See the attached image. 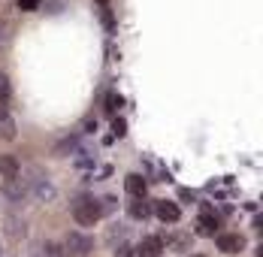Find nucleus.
<instances>
[{
  "instance_id": "obj_7",
  "label": "nucleus",
  "mask_w": 263,
  "mask_h": 257,
  "mask_svg": "<svg viewBox=\"0 0 263 257\" xmlns=\"http://www.w3.org/2000/svg\"><path fill=\"white\" fill-rule=\"evenodd\" d=\"M3 233H6L9 239H15V242H18V239H25V236H27L25 218H22V215H6V218H3Z\"/></svg>"
},
{
  "instance_id": "obj_17",
  "label": "nucleus",
  "mask_w": 263,
  "mask_h": 257,
  "mask_svg": "<svg viewBox=\"0 0 263 257\" xmlns=\"http://www.w3.org/2000/svg\"><path fill=\"white\" fill-rule=\"evenodd\" d=\"M18 9H25V12H33V9H40V0H18Z\"/></svg>"
},
{
  "instance_id": "obj_18",
  "label": "nucleus",
  "mask_w": 263,
  "mask_h": 257,
  "mask_svg": "<svg viewBox=\"0 0 263 257\" xmlns=\"http://www.w3.org/2000/svg\"><path fill=\"white\" fill-rule=\"evenodd\" d=\"M124 130H127V124H124L121 118H115V121H112V133H115V136H124Z\"/></svg>"
},
{
  "instance_id": "obj_11",
  "label": "nucleus",
  "mask_w": 263,
  "mask_h": 257,
  "mask_svg": "<svg viewBox=\"0 0 263 257\" xmlns=\"http://www.w3.org/2000/svg\"><path fill=\"white\" fill-rule=\"evenodd\" d=\"M127 215L136 218V221H145V218L152 215V203H148L145 197H133V203L127 206Z\"/></svg>"
},
{
  "instance_id": "obj_10",
  "label": "nucleus",
  "mask_w": 263,
  "mask_h": 257,
  "mask_svg": "<svg viewBox=\"0 0 263 257\" xmlns=\"http://www.w3.org/2000/svg\"><path fill=\"white\" fill-rule=\"evenodd\" d=\"M22 176V167H18V160L12 157V154H0V179L3 181H12Z\"/></svg>"
},
{
  "instance_id": "obj_8",
  "label": "nucleus",
  "mask_w": 263,
  "mask_h": 257,
  "mask_svg": "<svg viewBox=\"0 0 263 257\" xmlns=\"http://www.w3.org/2000/svg\"><path fill=\"white\" fill-rule=\"evenodd\" d=\"M3 197H6L12 206L25 203V200H27V185H25V181H18V179L3 181Z\"/></svg>"
},
{
  "instance_id": "obj_1",
  "label": "nucleus",
  "mask_w": 263,
  "mask_h": 257,
  "mask_svg": "<svg viewBox=\"0 0 263 257\" xmlns=\"http://www.w3.org/2000/svg\"><path fill=\"white\" fill-rule=\"evenodd\" d=\"M73 218L79 221L82 227H94V224L103 218L100 200H94V197H79V200H76V206H73Z\"/></svg>"
},
{
  "instance_id": "obj_20",
  "label": "nucleus",
  "mask_w": 263,
  "mask_h": 257,
  "mask_svg": "<svg viewBox=\"0 0 263 257\" xmlns=\"http://www.w3.org/2000/svg\"><path fill=\"white\" fill-rule=\"evenodd\" d=\"M191 257H206V254H191Z\"/></svg>"
},
{
  "instance_id": "obj_9",
  "label": "nucleus",
  "mask_w": 263,
  "mask_h": 257,
  "mask_svg": "<svg viewBox=\"0 0 263 257\" xmlns=\"http://www.w3.org/2000/svg\"><path fill=\"white\" fill-rule=\"evenodd\" d=\"M218 230H221V218L215 212H203L197 221V236H215Z\"/></svg>"
},
{
  "instance_id": "obj_15",
  "label": "nucleus",
  "mask_w": 263,
  "mask_h": 257,
  "mask_svg": "<svg viewBox=\"0 0 263 257\" xmlns=\"http://www.w3.org/2000/svg\"><path fill=\"white\" fill-rule=\"evenodd\" d=\"M36 254H40V257H64V251H61L54 242H43V245L36 248Z\"/></svg>"
},
{
  "instance_id": "obj_13",
  "label": "nucleus",
  "mask_w": 263,
  "mask_h": 257,
  "mask_svg": "<svg viewBox=\"0 0 263 257\" xmlns=\"http://www.w3.org/2000/svg\"><path fill=\"white\" fill-rule=\"evenodd\" d=\"M0 139H6V142H12L15 139V121L0 109Z\"/></svg>"
},
{
  "instance_id": "obj_5",
  "label": "nucleus",
  "mask_w": 263,
  "mask_h": 257,
  "mask_svg": "<svg viewBox=\"0 0 263 257\" xmlns=\"http://www.w3.org/2000/svg\"><path fill=\"white\" fill-rule=\"evenodd\" d=\"M218 248L224 251V254H239L242 248H245V236L242 233H218Z\"/></svg>"
},
{
  "instance_id": "obj_19",
  "label": "nucleus",
  "mask_w": 263,
  "mask_h": 257,
  "mask_svg": "<svg viewBox=\"0 0 263 257\" xmlns=\"http://www.w3.org/2000/svg\"><path fill=\"white\" fill-rule=\"evenodd\" d=\"M115 257H136V254H133L130 245H121V248H115Z\"/></svg>"
},
{
  "instance_id": "obj_12",
  "label": "nucleus",
  "mask_w": 263,
  "mask_h": 257,
  "mask_svg": "<svg viewBox=\"0 0 263 257\" xmlns=\"http://www.w3.org/2000/svg\"><path fill=\"white\" fill-rule=\"evenodd\" d=\"M124 188H127V194H130V197H145V191H148V181L142 179L139 173H130V176L124 179Z\"/></svg>"
},
{
  "instance_id": "obj_4",
  "label": "nucleus",
  "mask_w": 263,
  "mask_h": 257,
  "mask_svg": "<svg viewBox=\"0 0 263 257\" xmlns=\"http://www.w3.org/2000/svg\"><path fill=\"white\" fill-rule=\"evenodd\" d=\"M152 212L158 215L163 224H176V221L182 218V209H179V203H173V200H158V203H152Z\"/></svg>"
},
{
  "instance_id": "obj_14",
  "label": "nucleus",
  "mask_w": 263,
  "mask_h": 257,
  "mask_svg": "<svg viewBox=\"0 0 263 257\" xmlns=\"http://www.w3.org/2000/svg\"><path fill=\"white\" fill-rule=\"evenodd\" d=\"M76 149H79V139H76V136H67V139H61V142L54 145V154H58V157H61V154H73Z\"/></svg>"
},
{
  "instance_id": "obj_3",
  "label": "nucleus",
  "mask_w": 263,
  "mask_h": 257,
  "mask_svg": "<svg viewBox=\"0 0 263 257\" xmlns=\"http://www.w3.org/2000/svg\"><path fill=\"white\" fill-rule=\"evenodd\" d=\"M27 194H33V200H40V203H52L54 197H58V188H54L49 179L36 176L33 185H27Z\"/></svg>"
},
{
  "instance_id": "obj_21",
  "label": "nucleus",
  "mask_w": 263,
  "mask_h": 257,
  "mask_svg": "<svg viewBox=\"0 0 263 257\" xmlns=\"http://www.w3.org/2000/svg\"><path fill=\"white\" fill-rule=\"evenodd\" d=\"M0 257H3V248H0Z\"/></svg>"
},
{
  "instance_id": "obj_2",
  "label": "nucleus",
  "mask_w": 263,
  "mask_h": 257,
  "mask_svg": "<svg viewBox=\"0 0 263 257\" xmlns=\"http://www.w3.org/2000/svg\"><path fill=\"white\" fill-rule=\"evenodd\" d=\"M61 251H64V257H88L94 251V239L88 233H67Z\"/></svg>"
},
{
  "instance_id": "obj_6",
  "label": "nucleus",
  "mask_w": 263,
  "mask_h": 257,
  "mask_svg": "<svg viewBox=\"0 0 263 257\" xmlns=\"http://www.w3.org/2000/svg\"><path fill=\"white\" fill-rule=\"evenodd\" d=\"M133 254L136 257H160L163 254V239H160V236H145V239L133 248Z\"/></svg>"
},
{
  "instance_id": "obj_16",
  "label": "nucleus",
  "mask_w": 263,
  "mask_h": 257,
  "mask_svg": "<svg viewBox=\"0 0 263 257\" xmlns=\"http://www.w3.org/2000/svg\"><path fill=\"white\" fill-rule=\"evenodd\" d=\"M121 97H118V94H109V100H106V106H109V112H118V109H121Z\"/></svg>"
}]
</instances>
